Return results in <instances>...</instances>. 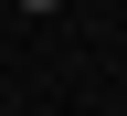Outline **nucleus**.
<instances>
[{"label":"nucleus","mask_w":127,"mask_h":116,"mask_svg":"<svg viewBox=\"0 0 127 116\" xmlns=\"http://www.w3.org/2000/svg\"><path fill=\"white\" fill-rule=\"evenodd\" d=\"M21 11H64V0H21Z\"/></svg>","instance_id":"f257e3e1"}]
</instances>
